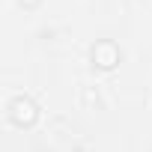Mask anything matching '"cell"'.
<instances>
[{"label": "cell", "instance_id": "obj_3", "mask_svg": "<svg viewBox=\"0 0 152 152\" xmlns=\"http://www.w3.org/2000/svg\"><path fill=\"white\" fill-rule=\"evenodd\" d=\"M84 102H87V104H99V93H93V90H84Z\"/></svg>", "mask_w": 152, "mask_h": 152}, {"label": "cell", "instance_id": "obj_1", "mask_svg": "<svg viewBox=\"0 0 152 152\" xmlns=\"http://www.w3.org/2000/svg\"><path fill=\"white\" fill-rule=\"evenodd\" d=\"M9 119H12L15 125H21V128L33 125V122L39 119V107H36V102H33L30 96H15V99L9 102Z\"/></svg>", "mask_w": 152, "mask_h": 152}, {"label": "cell", "instance_id": "obj_4", "mask_svg": "<svg viewBox=\"0 0 152 152\" xmlns=\"http://www.w3.org/2000/svg\"><path fill=\"white\" fill-rule=\"evenodd\" d=\"M18 3H21V6H24V9H36V6H39V3H42V0H18Z\"/></svg>", "mask_w": 152, "mask_h": 152}, {"label": "cell", "instance_id": "obj_2", "mask_svg": "<svg viewBox=\"0 0 152 152\" xmlns=\"http://www.w3.org/2000/svg\"><path fill=\"white\" fill-rule=\"evenodd\" d=\"M119 48H116V42H110V39H99L93 48H90V60H93V66L96 69H113V66H119Z\"/></svg>", "mask_w": 152, "mask_h": 152}]
</instances>
